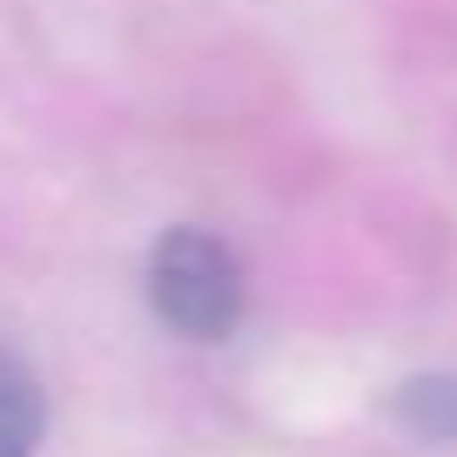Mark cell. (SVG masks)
<instances>
[{
	"mask_svg": "<svg viewBox=\"0 0 457 457\" xmlns=\"http://www.w3.org/2000/svg\"><path fill=\"white\" fill-rule=\"evenodd\" d=\"M403 424L424 444H451L457 437V377H424L403 390Z\"/></svg>",
	"mask_w": 457,
	"mask_h": 457,
	"instance_id": "cell-3",
	"label": "cell"
},
{
	"mask_svg": "<svg viewBox=\"0 0 457 457\" xmlns=\"http://www.w3.org/2000/svg\"><path fill=\"white\" fill-rule=\"evenodd\" d=\"M41 430H47V403L41 384L21 357L0 350V457H34L41 451Z\"/></svg>",
	"mask_w": 457,
	"mask_h": 457,
	"instance_id": "cell-2",
	"label": "cell"
},
{
	"mask_svg": "<svg viewBox=\"0 0 457 457\" xmlns=\"http://www.w3.org/2000/svg\"><path fill=\"white\" fill-rule=\"evenodd\" d=\"M148 303L155 316L188 343H222L236 337L243 323V303H249V283H243V262L222 236L209 228H169L155 249H148Z\"/></svg>",
	"mask_w": 457,
	"mask_h": 457,
	"instance_id": "cell-1",
	"label": "cell"
}]
</instances>
